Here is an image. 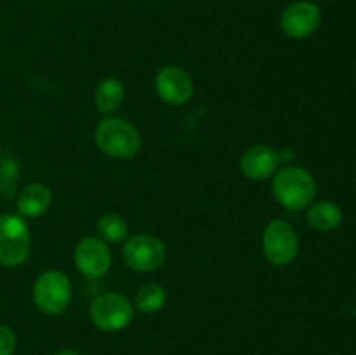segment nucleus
<instances>
[{"label":"nucleus","instance_id":"f257e3e1","mask_svg":"<svg viewBox=\"0 0 356 355\" xmlns=\"http://www.w3.org/2000/svg\"><path fill=\"white\" fill-rule=\"evenodd\" d=\"M94 141L101 153L111 159H132L141 148V134L129 120L120 117H106L97 124Z\"/></svg>","mask_w":356,"mask_h":355},{"label":"nucleus","instance_id":"f03ea898","mask_svg":"<svg viewBox=\"0 0 356 355\" xmlns=\"http://www.w3.org/2000/svg\"><path fill=\"white\" fill-rule=\"evenodd\" d=\"M278 204L289 211L308 209L316 194V183L312 174L299 166H287L278 171L271 183Z\"/></svg>","mask_w":356,"mask_h":355},{"label":"nucleus","instance_id":"7ed1b4c3","mask_svg":"<svg viewBox=\"0 0 356 355\" xmlns=\"http://www.w3.org/2000/svg\"><path fill=\"white\" fill-rule=\"evenodd\" d=\"M31 251V237L28 225L21 216H0V265L19 267L28 260Z\"/></svg>","mask_w":356,"mask_h":355},{"label":"nucleus","instance_id":"20e7f679","mask_svg":"<svg viewBox=\"0 0 356 355\" xmlns=\"http://www.w3.org/2000/svg\"><path fill=\"white\" fill-rule=\"evenodd\" d=\"M72 301V282L63 271L47 270L35 281L33 303L40 312L58 315L68 308Z\"/></svg>","mask_w":356,"mask_h":355},{"label":"nucleus","instance_id":"39448f33","mask_svg":"<svg viewBox=\"0 0 356 355\" xmlns=\"http://www.w3.org/2000/svg\"><path fill=\"white\" fill-rule=\"evenodd\" d=\"M89 317L99 331L117 333L131 324L134 317V306L118 292H104L90 303Z\"/></svg>","mask_w":356,"mask_h":355},{"label":"nucleus","instance_id":"423d86ee","mask_svg":"<svg viewBox=\"0 0 356 355\" xmlns=\"http://www.w3.org/2000/svg\"><path fill=\"white\" fill-rule=\"evenodd\" d=\"M122 256L131 270L146 274V271H153L162 267L167 256V249L165 244L159 237L152 235V233H139L125 242Z\"/></svg>","mask_w":356,"mask_h":355},{"label":"nucleus","instance_id":"0eeeda50","mask_svg":"<svg viewBox=\"0 0 356 355\" xmlns=\"http://www.w3.org/2000/svg\"><path fill=\"white\" fill-rule=\"evenodd\" d=\"M263 251L266 260L275 267H287L299 253V240L292 225L284 219L268 223L263 233Z\"/></svg>","mask_w":356,"mask_h":355},{"label":"nucleus","instance_id":"6e6552de","mask_svg":"<svg viewBox=\"0 0 356 355\" xmlns=\"http://www.w3.org/2000/svg\"><path fill=\"white\" fill-rule=\"evenodd\" d=\"M322 21V13L316 3L309 0H298L289 3L280 16V26L287 37L301 40L315 33Z\"/></svg>","mask_w":356,"mask_h":355},{"label":"nucleus","instance_id":"1a4fd4ad","mask_svg":"<svg viewBox=\"0 0 356 355\" xmlns=\"http://www.w3.org/2000/svg\"><path fill=\"white\" fill-rule=\"evenodd\" d=\"M73 260H75L76 270L86 277H103L111 267L110 247L97 237H86L76 244Z\"/></svg>","mask_w":356,"mask_h":355},{"label":"nucleus","instance_id":"9d476101","mask_svg":"<svg viewBox=\"0 0 356 355\" xmlns=\"http://www.w3.org/2000/svg\"><path fill=\"white\" fill-rule=\"evenodd\" d=\"M155 89L160 100L174 106H181L191 100L195 87L190 73L184 72L179 66L169 65L160 68L156 73Z\"/></svg>","mask_w":356,"mask_h":355},{"label":"nucleus","instance_id":"9b49d317","mask_svg":"<svg viewBox=\"0 0 356 355\" xmlns=\"http://www.w3.org/2000/svg\"><path fill=\"white\" fill-rule=\"evenodd\" d=\"M282 162L280 152L268 145H254L240 159V171L247 180L264 181L273 178Z\"/></svg>","mask_w":356,"mask_h":355},{"label":"nucleus","instance_id":"f8f14e48","mask_svg":"<svg viewBox=\"0 0 356 355\" xmlns=\"http://www.w3.org/2000/svg\"><path fill=\"white\" fill-rule=\"evenodd\" d=\"M52 194L45 184L30 183L23 188L17 198V211L21 218H38L49 209Z\"/></svg>","mask_w":356,"mask_h":355},{"label":"nucleus","instance_id":"ddd939ff","mask_svg":"<svg viewBox=\"0 0 356 355\" xmlns=\"http://www.w3.org/2000/svg\"><path fill=\"white\" fill-rule=\"evenodd\" d=\"M306 219L308 225L316 232H332L343 221V211L339 205L332 200H318L312 202L306 211Z\"/></svg>","mask_w":356,"mask_h":355},{"label":"nucleus","instance_id":"4468645a","mask_svg":"<svg viewBox=\"0 0 356 355\" xmlns=\"http://www.w3.org/2000/svg\"><path fill=\"white\" fill-rule=\"evenodd\" d=\"M124 84L115 77H106L101 80L94 90V104L101 113H111L124 101Z\"/></svg>","mask_w":356,"mask_h":355},{"label":"nucleus","instance_id":"2eb2a0df","mask_svg":"<svg viewBox=\"0 0 356 355\" xmlns=\"http://www.w3.org/2000/svg\"><path fill=\"white\" fill-rule=\"evenodd\" d=\"M96 230L101 240L111 244L122 242L129 235V226L125 219L120 214H115V212H108V214L101 216L97 219Z\"/></svg>","mask_w":356,"mask_h":355},{"label":"nucleus","instance_id":"dca6fc26","mask_svg":"<svg viewBox=\"0 0 356 355\" xmlns=\"http://www.w3.org/2000/svg\"><path fill=\"white\" fill-rule=\"evenodd\" d=\"M165 299L167 294L162 285L156 282H149V284L143 285L136 294V308L141 313H155L162 310Z\"/></svg>","mask_w":356,"mask_h":355},{"label":"nucleus","instance_id":"f3484780","mask_svg":"<svg viewBox=\"0 0 356 355\" xmlns=\"http://www.w3.org/2000/svg\"><path fill=\"white\" fill-rule=\"evenodd\" d=\"M16 334L9 326L0 324V355H13L16 352Z\"/></svg>","mask_w":356,"mask_h":355},{"label":"nucleus","instance_id":"a211bd4d","mask_svg":"<svg viewBox=\"0 0 356 355\" xmlns=\"http://www.w3.org/2000/svg\"><path fill=\"white\" fill-rule=\"evenodd\" d=\"M17 176V164L13 159H3L0 162V181L7 183V181L14 180Z\"/></svg>","mask_w":356,"mask_h":355},{"label":"nucleus","instance_id":"6ab92c4d","mask_svg":"<svg viewBox=\"0 0 356 355\" xmlns=\"http://www.w3.org/2000/svg\"><path fill=\"white\" fill-rule=\"evenodd\" d=\"M54 355H80L79 352H75V350H61V352H58V354H54Z\"/></svg>","mask_w":356,"mask_h":355},{"label":"nucleus","instance_id":"aec40b11","mask_svg":"<svg viewBox=\"0 0 356 355\" xmlns=\"http://www.w3.org/2000/svg\"><path fill=\"white\" fill-rule=\"evenodd\" d=\"M0 150H2V146H0Z\"/></svg>","mask_w":356,"mask_h":355}]
</instances>
